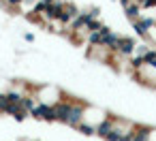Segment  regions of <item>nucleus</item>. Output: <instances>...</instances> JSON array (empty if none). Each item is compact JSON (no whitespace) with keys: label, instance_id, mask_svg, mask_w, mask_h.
<instances>
[{"label":"nucleus","instance_id":"6","mask_svg":"<svg viewBox=\"0 0 156 141\" xmlns=\"http://www.w3.org/2000/svg\"><path fill=\"white\" fill-rule=\"evenodd\" d=\"M79 13H81V11H79V9H77L73 2H64V7H62V11H60L58 22H62V24L69 28V26H71V24H73V22L79 17Z\"/></svg>","mask_w":156,"mask_h":141},{"label":"nucleus","instance_id":"3","mask_svg":"<svg viewBox=\"0 0 156 141\" xmlns=\"http://www.w3.org/2000/svg\"><path fill=\"white\" fill-rule=\"evenodd\" d=\"M113 51L107 45H88L86 49V58L90 62H111Z\"/></svg>","mask_w":156,"mask_h":141},{"label":"nucleus","instance_id":"9","mask_svg":"<svg viewBox=\"0 0 156 141\" xmlns=\"http://www.w3.org/2000/svg\"><path fill=\"white\" fill-rule=\"evenodd\" d=\"M147 141H156V128H150V135H147Z\"/></svg>","mask_w":156,"mask_h":141},{"label":"nucleus","instance_id":"8","mask_svg":"<svg viewBox=\"0 0 156 141\" xmlns=\"http://www.w3.org/2000/svg\"><path fill=\"white\" fill-rule=\"evenodd\" d=\"M150 128L152 126H145V124H137L135 130L130 135H126L122 141H147V135H150Z\"/></svg>","mask_w":156,"mask_h":141},{"label":"nucleus","instance_id":"5","mask_svg":"<svg viewBox=\"0 0 156 141\" xmlns=\"http://www.w3.org/2000/svg\"><path fill=\"white\" fill-rule=\"evenodd\" d=\"M32 118L37 120H45V122H56L58 115H56V107L51 105H43V103H37L34 109H32Z\"/></svg>","mask_w":156,"mask_h":141},{"label":"nucleus","instance_id":"7","mask_svg":"<svg viewBox=\"0 0 156 141\" xmlns=\"http://www.w3.org/2000/svg\"><path fill=\"white\" fill-rule=\"evenodd\" d=\"M135 49H137V41H135L133 37H120V41H118V47H115V54L130 58V56L135 54Z\"/></svg>","mask_w":156,"mask_h":141},{"label":"nucleus","instance_id":"2","mask_svg":"<svg viewBox=\"0 0 156 141\" xmlns=\"http://www.w3.org/2000/svg\"><path fill=\"white\" fill-rule=\"evenodd\" d=\"M32 94H34V98H37L39 103L51 105V107H56L60 100H64L62 92H60L56 86H34V88H32Z\"/></svg>","mask_w":156,"mask_h":141},{"label":"nucleus","instance_id":"4","mask_svg":"<svg viewBox=\"0 0 156 141\" xmlns=\"http://www.w3.org/2000/svg\"><path fill=\"white\" fill-rule=\"evenodd\" d=\"M109 113L101 107H94V105H86V111H83V122L92 124V126H98Z\"/></svg>","mask_w":156,"mask_h":141},{"label":"nucleus","instance_id":"1","mask_svg":"<svg viewBox=\"0 0 156 141\" xmlns=\"http://www.w3.org/2000/svg\"><path fill=\"white\" fill-rule=\"evenodd\" d=\"M83 111H86V105L77 103L75 98H64V100H60L56 105L58 122H62L66 126H73V128H77L83 122Z\"/></svg>","mask_w":156,"mask_h":141}]
</instances>
